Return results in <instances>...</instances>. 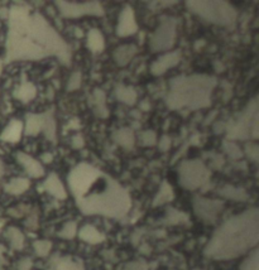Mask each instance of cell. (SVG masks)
<instances>
[{
    "instance_id": "277c9868",
    "label": "cell",
    "mask_w": 259,
    "mask_h": 270,
    "mask_svg": "<svg viewBox=\"0 0 259 270\" xmlns=\"http://www.w3.org/2000/svg\"><path fill=\"white\" fill-rule=\"evenodd\" d=\"M243 270H258V254H257V251L253 254V256L249 259V260L245 261L244 266H243Z\"/></svg>"
},
{
    "instance_id": "3957f363",
    "label": "cell",
    "mask_w": 259,
    "mask_h": 270,
    "mask_svg": "<svg viewBox=\"0 0 259 270\" xmlns=\"http://www.w3.org/2000/svg\"><path fill=\"white\" fill-rule=\"evenodd\" d=\"M80 236L82 237L83 240L89 242H99L102 240V236L99 234V231H96L95 229H93L91 226H85L82 230L80 231Z\"/></svg>"
},
{
    "instance_id": "7a4b0ae2",
    "label": "cell",
    "mask_w": 259,
    "mask_h": 270,
    "mask_svg": "<svg viewBox=\"0 0 259 270\" xmlns=\"http://www.w3.org/2000/svg\"><path fill=\"white\" fill-rule=\"evenodd\" d=\"M258 241V211L250 210L226 221L215 232L206 248L212 259H234L252 249Z\"/></svg>"
},
{
    "instance_id": "6da1fadb",
    "label": "cell",
    "mask_w": 259,
    "mask_h": 270,
    "mask_svg": "<svg viewBox=\"0 0 259 270\" xmlns=\"http://www.w3.org/2000/svg\"><path fill=\"white\" fill-rule=\"evenodd\" d=\"M71 189L83 213L121 217L131 206L129 196L118 183L90 165H80L70 178Z\"/></svg>"
},
{
    "instance_id": "5b68a950",
    "label": "cell",
    "mask_w": 259,
    "mask_h": 270,
    "mask_svg": "<svg viewBox=\"0 0 259 270\" xmlns=\"http://www.w3.org/2000/svg\"><path fill=\"white\" fill-rule=\"evenodd\" d=\"M51 244L48 241H39L36 244V250L39 255H46L50 251Z\"/></svg>"
}]
</instances>
